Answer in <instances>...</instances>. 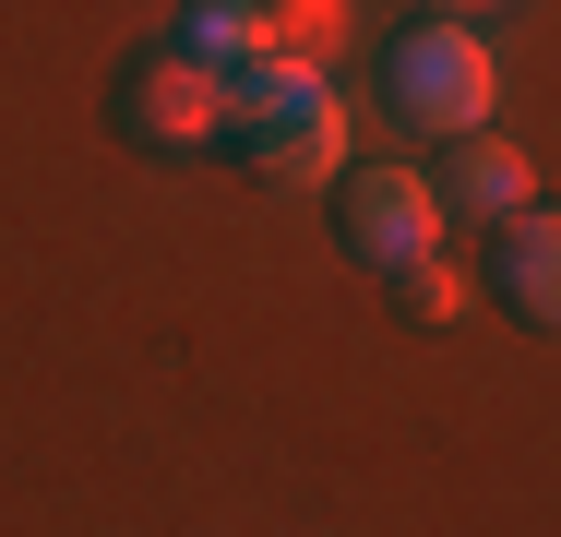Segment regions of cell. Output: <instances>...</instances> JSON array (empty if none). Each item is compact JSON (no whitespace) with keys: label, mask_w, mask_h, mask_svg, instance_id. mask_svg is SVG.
Listing matches in <instances>:
<instances>
[{"label":"cell","mask_w":561,"mask_h":537,"mask_svg":"<svg viewBox=\"0 0 561 537\" xmlns=\"http://www.w3.org/2000/svg\"><path fill=\"white\" fill-rule=\"evenodd\" d=\"M227 144L287 180V192H335L346 180V96L335 72H299V60H251L227 72Z\"/></svg>","instance_id":"cell-1"},{"label":"cell","mask_w":561,"mask_h":537,"mask_svg":"<svg viewBox=\"0 0 561 537\" xmlns=\"http://www.w3.org/2000/svg\"><path fill=\"white\" fill-rule=\"evenodd\" d=\"M382 96L394 119H419V132H490V107H502V60H490V36L478 24H407L394 48H382Z\"/></svg>","instance_id":"cell-2"},{"label":"cell","mask_w":561,"mask_h":537,"mask_svg":"<svg viewBox=\"0 0 561 537\" xmlns=\"http://www.w3.org/2000/svg\"><path fill=\"white\" fill-rule=\"evenodd\" d=\"M443 192H431V168H358L346 156L335 180V239L346 263H370V275H394V263H419V251H443Z\"/></svg>","instance_id":"cell-3"},{"label":"cell","mask_w":561,"mask_h":537,"mask_svg":"<svg viewBox=\"0 0 561 537\" xmlns=\"http://www.w3.org/2000/svg\"><path fill=\"white\" fill-rule=\"evenodd\" d=\"M108 107H119V132H131L144 156H216V144H227V72L180 60V48L131 60Z\"/></svg>","instance_id":"cell-4"},{"label":"cell","mask_w":561,"mask_h":537,"mask_svg":"<svg viewBox=\"0 0 561 537\" xmlns=\"http://www.w3.org/2000/svg\"><path fill=\"white\" fill-rule=\"evenodd\" d=\"M431 192H443V215H466V227H514V215L538 204V168H526L514 132H443Z\"/></svg>","instance_id":"cell-5"},{"label":"cell","mask_w":561,"mask_h":537,"mask_svg":"<svg viewBox=\"0 0 561 537\" xmlns=\"http://www.w3.org/2000/svg\"><path fill=\"white\" fill-rule=\"evenodd\" d=\"M490 287H502V311L538 322V334H561V215L526 204L514 227H502V251H490Z\"/></svg>","instance_id":"cell-6"},{"label":"cell","mask_w":561,"mask_h":537,"mask_svg":"<svg viewBox=\"0 0 561 537\" xmlns=\"http://www.w3.org/2000/svg\"><path fill=\"white\" fill-rule=\"evenodd\" d=\"M346 48H358V0H263V60L335 72Z\"/></svg>","instance_id":"cell-7"},{"label":"cell","mask_w":561,"mask_h":537,"mask_svg":"<svg viewBox=\"0 0 561 537\" xmlns=\"http://www.w3.org/2000/svg\"><path fill=\"white\" fill-rule=\"evenodd\" d=\"M168 48L204 60V72H251V60H263V0H192Z\"/></svg>","instance_id":"cell-8"},{"label":"cell","mask_w":561,"mask_h":537,"mask_svg":"<svg viewBox=\"0 0 561 537\" xmlns=\"http://www.w3.org/2000/svg\"><path fill=\"white\" fill-rule=\"evenodd\" d=\"M382 287H394V311H407V322H454V311H466V263H454V251H419V263H394Z\"/></svg>","instance_id":"cell-9"},{"label":"cell","mask_w":561,"mask_h":537,"mask_svg":"<svg viewBox=\"0 0 561 537\" xmlns=\"http://www.w3.org/2000/svg\"><path fill=\"white\" fill-rule=\"evenodd\" d=\"M443 24H490V12H514V0H431Z\"/></svg>","instance_id":"cell-10"}]
</instances>
